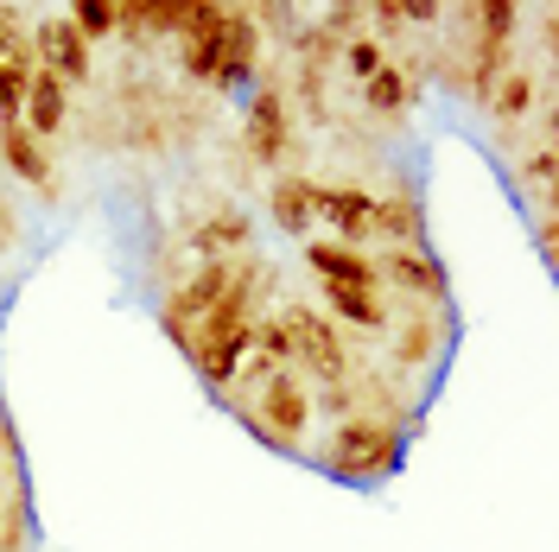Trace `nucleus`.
Listing matches in <instances>:
<instances>
[{
    "mask_svg": "<svg viewBox=\"0 0 559 552\" xmlns=\"http://www.w3.org/2000/svg\"><path fill=\"white\" fill-rule=\"evenodd\" d=\"M318 464L337 477V483H382L388 470L401 464V432L382 413H344L331 445L318 451Z\"/></svg>",
    "mask_w": 559,
    "mask_h": 552,
    "instance_id": "nucleus-1",
    "label": "nucleus"
},
{
    "mask_svg": "<svg viewBox=\"0 0 559 552\" xmlns=\"http://www.w3.org/2000/svg\"><path fill=\"white\" fill-rule=\"evenodd\" d=\"M236 413H242V425L261 439V445L286 451V457L306 451V432H312V394H306L299 369H274V375L254 387V407H236Z\"/></svg>",
    "mask_w": 559,
    "mask_h": 552,
    "instance_id": "nucleus-2",
    "label": "nucleus"
},
{
    "mask_svg": "<svg viewBox=\"0 0 559 552\" xmlns=\"http://www.w3.org/2000/svg\"><path fill=\"white\" fill-rule=\"evenodd\" d=\"M248 261H204L191 279H178L173 292H166V305H159V324H166V337H173L178 349L191 344V331H198V317H204L229 286H236V274H242Z\"/></svg>",
    "mask_w": 559,
    "mask_h": 552,
    "instance_id": "nucleus-3",
    "label": "nucleus"
},
{
    "mask_svg": "<svg viewBox=\"0 0 559 552\" xmlns=\"http://www.w3.org/2000/svg\"><path fill=\"white\" fill-rule=\"evenodd\" d=\"M280 317H286V331H293V356L312 369L318 387H324V394H331V387H349V349H344V337H337V324L312 305H293V311H280Z\"/></svg>",
    "mask_w": 559,
    "mask_h": 552,
    "instance_id": "nucleus-4",
    "label": "nucleus"
},
{
    "mask_svg": "<svg viewBox=\"0 0 559 552\" xmlns=\"http://www.w3.org/2000/svg\"><path fill=\"white\" fill-rule=\"evenodd\" d=\"M248 153L261 159V166H280L286 159V146H293V115H286V89H280V76H261L254 89H248Z\"/></svg>",
    "mask_w": 559,
    "mask_h": 552,
    "instance_id": "nucleus-5",
    "label": "nucleus"
},
{
    "mask_svg": "<svg viewBox=\"0 0 559 552\" xmlns=\"http://www.w3.org/2000/svg\"><path fill=\"white\" fill-rule=\"evenodd\" d=\"M223 38H229V7H223V0H191V20H185V33H178V64H185L191 83H216Z\"/></svg>",
    "mask_w": 559,
    "mask_h": 552,
    "instance_id": "nucleus-6",
    "label": "nucleus"
},
{
    "mask_svg": "<svg viewBox=\"0 0 559 552\" xmlns=\"http://www.w3.org/2000/svg\"><path fill=\"white\" fill-rule=\"evenodd\" d=\"M318 223H331V242L362 248L376 236V191H362V184H318Z\"/></svg>",
    "mask_w": 559,
    "mask_h": 552,
    "instance_id": "nucleus-7",
    "label": "nucleus"
},
{
    "mask_svg": "<svg viewBox=\"0 0 559 552\" xmlns=\"http://www.w3.org/2000/svg\"><path fill=\"white\" fill-rule=\"evenodd\" d=\"M33 51H38V70H51L64 89H70V83H90V76H96V70H90V45L76 38V26H70V20H45V26L33 33Z\"/></svg>",
    "mask_w": 559,
    "mask_h": 552,
    "instance_id": "nucleus-8",
    "label": "nucleus"
},
{
    "mask_svg": "<svg viewBox=\"0 0 559 552\" xmlns=\"http://www.w3.org/2000/svg\"><path fill=\"white\" fill-rule=\"evenodd\" d=\"M254 58H261V20L254 7H229V38L216 58V89H248L254 83Z\"/></svg>",
    "mask_w": 559,
    "mask_h": 552,
    "instance_id": "nucleus-9",
    "label": "nucleus"
},
{
    "mask_svg": "<svg viewBox=\"0 0 559 552\" xmlns=\"http://www.w3.org/2000/svg\"><path fill=\"white\" fill-rule=\"evenodd\" d=\"M376 274L382 279H394V286H401V292H407V299H445V292H452V279H445V267H439V261H432V254H426V248L419 242H401V248H388L382 261H376Z\"/></svg>",
    "mask_w": 559,
    "mask_h": 552,
    "instance_id": "nucleus-10",
    "label": "nucleus"
},
{
    "mask_svg": "<svg viewBox=\"0 0 559 552\" xmlns=\"http://www.w3.org/2000/svg\"><path fill=\"white\" fill-rule=\"evenodd\" d=\"M267 216H274L280 236H306L312 242L318 223V178L312 172H280L274 191H267Z\"/></svg>",
    "mask_w": 559,
    "mask_h": 552,
    "instance_id": "nucleus-11",
    "label": "nucleus"
},
{
    "mask_svg": "<svg viewBox=\"0 0 559 552\" xmlns=\"http://www.w3.org/2000/svg\"><path fill=\"white\" fill-rule=\"evenodd\" d=\"M306 267H312L324 286H362V292H382V274L362 248H344V242H306Z\"/></svg>",
    "mask_w": 559,
    "mask_h": 552,
    "instance_id": "nucleus-12",
    "label": "nucleus"
},
{
    "mask_svg": "<svg viewBox=\"0 0 559 552\" xmlns=\"http://www.w3.org/2000/svg\"><path fill=\"white\" fill-rule=\"evenodd\" d=\"M64 121H70V89L51 76V70H38L33 89H26V108H20V128L45 146V140L64 134Z\"/></svg>",
    "mask_w": 559,
    "mask_h": 552,
    "instance_id": "nucleus-13",
    "label": "nucleus"
},
{
    "mask_svg": "<svg viewBox=\"0 0 559 552\" xmlns=\"http://www.w3.org/2000/svg\"><path fill=\"white\" fill-rule=\"evenodd\" d=\"M0 159H7V172L20 178V184H33L38 197H58V191H64L58 172H51V159H45V146H38L20 121H13V128H0Z\"/></svg>",
    "mask_w": 559,
    "mask_h": 552,
    "instance_id": "nucleus-14",
    "label": "nucleus"
},
{
    "mask_svg": "<svg viewBox=\"0 0 559 552\" xmlns=\"http://www.w3.org/2000/svg\"><path fill=\"white\" fill-rule=\"evenodd\" d=\"M318 292H324V305L337 311L349 331H362V337H382L388 324H394L388 305H382V292H362V286H324V279H318Z\"/></svg>",
    "mask_w": 559,
    "mask_h": 552,
    "instance_id": "nucleus-15",
    "label": "nucleus"
},
{
    "mask_svg": "<svg viewBox=\"0 0 559 552\" xmlns=\"http://www.w3.org/2000/svg\"><path fill=\"white\" fill-rule=\"evenodd\" d=\"M376 229L394 236V248L419 242V229H426V204H419L414 184H388L382 197H376Z\"/></svg>",
    "mask_w": 559,
    "mask_h": 552,
    "instance_id": "nucleus-16",
    "label": "nucleus"
},
{
    "mask_svg": "<svg viewBox=\"0 0 559 552\" xmlns=\"http://www.w3.org/2000/svg\"><path fill=\"white\" fill-rule=\"evenodd\" d=\"M414 70L419 64H394V58H388V64L362 83V108H369V115H401V108L414 103V89H419Z\"/></svg>",
    "mask_w": 559,
    "mask_h": 552,
    "instance_id": "nucleus-17",
    "label": "nucleus"
},
{
    "mask_svg": "<svg viewBox=\"0 0 559 552\" xmlns=\"http://www.w3.org/2000/svg\"><path fill=\"white\" fill-rule=\"evenodd\" d=\"M534 89H540V76L534 70H522V64H509L502 70V83L489 89V121H522L527 115V103H534Z\"/></svg>",
    "mask_w": 559,
    "mask_h": 552,
    "instance_id": "nucleus-18",
    "label": "nucleus"
},
{
    "mask_svg": "<svg viewBox=\"0 0 559 552\" xmlns=\"http://www.w3.org/2000/svg\"><path fill=\"white\" fill-rule=\"evenodd\" d=\"M191 248H204L210 261H223V248H248V216L223 209V216H204V223H191Z\"/></svg>",
    "mask_w": 559,
    "mask_h": 552,
    "instance_id": "nucleus-19",
    "label": "nucleus"
},
{
    "mask_svg": "<svg viewBox=\"0 0 559 552\" xmlns=\"http://www.w3.org/2000/svg\"><path fill=\"white\" fill-rule=\"evenodd\" d=\"M70 26H76V38L90 45V38H108V33H121V0H76L64 13Z\"/></svg>",
    "mask_w": 559,
    "mask_h": 552,
    "instance_id": "nucleus-20",
    "label": "nucleus"
},
{
    "mask_svg": "<svg viewBox=\"0 0 559 552\" xmlns=\"http://www.w3.org/2000/svg\"><path fill=\"white\" fill-rule=\"evenodd\" d=\"M439 344H445V331H439L432 317H414V331H401L394 356H401V369H426V362L439 356Z\"/></svg>",
    "mask_w": 559,
    "mask_h": 552,
    "instance_id": "nucleus-21",
    "label": "nucleus"
},
{
    "mask_svg": "<svg viewBox=\"0 0 559 552\" xmlns=\"http://www.w3.org/2000/svg\"><path fill=\"white\" fill-rule=\"evenodd\" d=\"M388 64V51H382V38H369V33H356V38H344V70H349V83L362 89L376 70Z\"/></svg>",
    "mask_w": 559,
    "mask_h": 552,
    "instance_id": "nucleus-22",
    "label": "nucleus"
},
{
    "mask_svg": "<svg viewBox=\"0 0 559 552\" xmlns=\"http://www.w3.org/2000/svg\"><path fill=\"white\" fill-rule=\"evenodd\" d=\"M254 349L274 369H293V331H286V317H254Z\"/></svg>",
    "mask_w": 559,
    "mask_h": 552,
    "instance_id": "nucleus-23",
    "label": "nucleus"
},
{
    "mask_svg": "<svg viewBox=\"0 0 559 552\" xmlns=\"http://www.w3.org/2000/svg\"><path fill=\"white\" fill-rule=\"evenodd\" d=\"M554 172H559V153H554V140H540V153L522 166V184H534V191L547 197V191H554Z\"/></svg>",
    "mask_w": 559,
    "mask_h": 552,
    "instance_id": "nucleus-24",
    "label": "nucleus"
},
{
    "mask_svg": "<svg viewBox=\"0 0 559 552\" xmlns=\"http://www.w3.org/2000/svg\"><path fill=\"white\" fill-rule=\"evenodd\" d=\"M299 96L312 108V121H324V64H299Z\"/></svg>",
    "mask_w": 559,
    "mask_h": 552,
    "instance_id": "nucleus-25",
    "label": "nucleus"
}]
</instances>
